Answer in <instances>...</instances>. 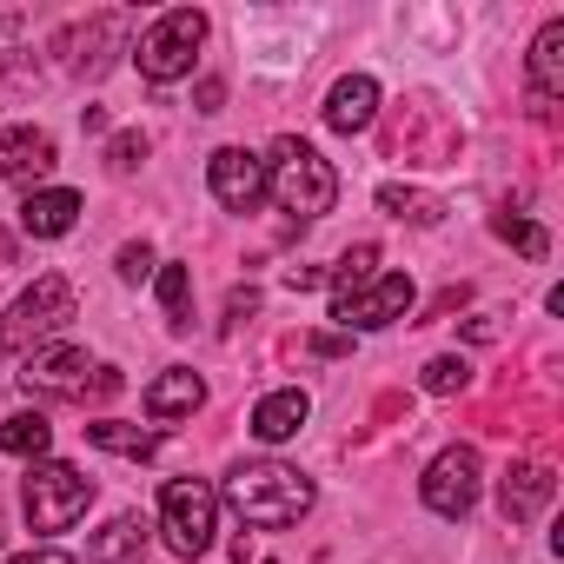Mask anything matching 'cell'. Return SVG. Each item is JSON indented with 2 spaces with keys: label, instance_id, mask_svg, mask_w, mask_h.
<instances>
[{
  "label": "cell",
  "instance_id": "cell-35",
  "mask_svg": "<svg viewBox=\"0 0 564 564\" xmlns=\"http://www.w3.org/2000/svg\"><path fill=\"white\" fill-rule=\"evenodd\" d=\"M8 564H74L67 551H21V557H8Z\"/></svg>",
  "mask_w": 564,
  "mask_h": 564
},
{
  "label": "cell",
  "instance_id": "cell-38",
  "mask_svg": "<svg viewBox=\"0 0 564 564\" xmlns=\"http://www.w3.org/2000/svg\"><path fill=\"white\" fill-rule=\"evenodd\" d=\"M0 538H8V531H0Z\"/></svg>",
  "mask_w": 564,
  "mask_h": 564
},
{
  "label": "cell",
  "instance_id": "cell-24",
  "mask_svg": "<svg viewBox=\"0 0 564 564\" xmlns=\"http://www.w3.org/2000/svg\"><path fill=\"white\" fill-rule=\"evenodd\" d=\"M379 206L405 226H438V213H445L432 193H412V186H379Z\"/></svg>",
  "mask_w": 564,
  "mask_h": 564
},
{
  "label": "cell",
  "instance_id": "cell-37",
  "mask_svg": "<svg viewBox=\"0 0 564 564\" xmlns=\"http://www.w3.org/2000/svg\"><path fill=\"white\" fill-rule=\"evenodd\" d=\"M0 265H14V232L0 226Z\"/></svg>",
  "mask_w": 564,
  "mask_h": 564
},
{
  "label": "cell",
  "instance_id": "cell-33",
  "mask_svg": "<svg viewBox=\"0 0 564 564\" xmlns=\"http://www.w3.org/2000/svg\"><path fill=\"white\" fill-rule=\"evenodd\" d=\"M286 286H293V293H306V286H326V272H319V265H286Z\"/></svg>",
  "mask_w": 564,
  "mask_h": 564
},
{
  "label": "cell",
  "instance_id": "cell-15",
  "mask_svg": "<svg viewBox=\"0 0 564 564\" xmlns=\"http://www.w3.org/2000/svg\"><path fill=\"white\" fill-rule=\"evenodd\" d=\"M551 498H557V471H551L544 458H524V465H511V471L498 478V505H505V518H511V524L538 518Z\"/></svg>",
  "mask_w": 564,
  "mask_h": 564
},
{
  "label": "cell",
  "instance_id": "cell-32",
  "mask_svg": "<svg viewBox=\"0 0 564 564\" xmlns=\"http://www.w3.org/2000/svg\"><path fill=\"white\" fill-rule=\"evenodd\" d=\"M465 300H471V286H445V293H438V300L425 306V319H445V313H458Z\"/></svg>",
  "mask_w": 564,
  "mask_h": 564
},
{
  "label": "cell",
  "instance_id": "cell-36",
  "mask_svg": "<svg viewBox=\"0 0 564 564\" xmlns=\"http://www.w3.org/2000/svg\"><path fill=\"white\" fill-rule=\"evenodd\" d=\"M465 339H478V346H485V339H498V319H471V326H465Z\"/></svg>",
  "mask_w": 564,
  "mask_h": 564
},
{
  "label": "cell",
  "instance_id": "cell-4",
  "mask_svg": "<svg viewBox=\"0 0 564 564\" xmlns=\"http://www.w3.org/2000/svg\"><path fill=\"white\" fill-rule=\"evenodd\" d=\"M67 319H74V286H67L61 272H47V279H34V286L8 306V319H0V352L28 359V352H41V339H54Z\"/></svg>",
  "mask_w": 564,
  "mask_h": 564
},
{
  "label": "cell",
  "instance_id": "cell-7",
  "mask_svg": "<svg viewBox=\"0 0 564 564\" xmlns=\"http://www.w3.org/2000/svg\"><path fill=\"white\" fill-rule=\"evenodd\" d=\"M213 518H219V491L206 478H173L160 491V531H166L173 557H206L213 551Z\"/></svg>",
  "mask_w": 564,
  "mask_h": 564
},
{
  "label": "cell",
  "instance_id": "cell-28",
  "mask_svg": "<svg viewBox=\"0 0 564 564\" xmlns=\"http://www.w3.org/2000/svg\"><path fill=\"white\" fill-rule=\"evenodd\" d=\"M140 160H147V133H140V127H133V133H113V147H107V166H113V173H133Z\"/></svg>",
  "mask_w": 564,
  "mask_h": 564
},
{
  "label": "cell",
  "instance_id": "cell-22",
  "mask_svg": "<svg viewBox=\"0 0 564 564\" xmlns=\"http://www.w3.org/2000/svg\"><path fill=\"white\" fill-rule=\"evenodd\" d=\"M47 445H54V425L41 412H14L8 425H0V452L8 458H41Z\"/></svg>",
  "mask_w": 564,
  "mask_h": 564
},
{
  "label": "cell",
  "instance_id": "cell-16",
  "mask_svg": "<svg viewBox=\"0 0 564 564\" xmlns=\"http://www.w3.org/2000/svg\"><path fill=\"white\" fill-rule=\"evenodd\" d=\"M372 120H379V80L372 74H346L333 87V100H326V127L333 133H366Z\"/></svg>",
  "mask_w": 564,
  "mask_h": 564
},
{
  "label": "cell",
  "instance_id": "cell-34",
  "mask_svg": "<svg viewBox=\"0 0 564 564\" xmlns=\"http://www.w3.org/2000/svg\"><path fill=\"white\" fill-rule=\"evenodd\" d=\"M219 100H226V87L219 80H199V113H219Z\"/></svg>",
  "mask_w": 564,
  "mask_h": 564
},
{
  "label": "cell",
  "instance_id": "cell-3",
  "mask_svg": "<svg viewBox=\"0 0 564 564\" xmlns=\"http://www.w3.org/2000/svg\"><path fill=\"white\" fill-rule=\"evenodd\" d=\"M265 193L286 206V213H300V219H326L333 213V199H339V173L306 147V140H272V160H265Z\"/></svg>",
  "mask_w": 564,
  "mask_h": 564
},
{
  "label": "cell",
  "instance_id": "cell-1",
  "mask_svg": "<svg viewBox=\"0 0 564 564\" xmlns=\"http://www.w3.org/2000/svg\"><path fill=\"white\" fill-rule=\"evenodd\" d=\"M226 505L252 524V531H286L313 511V478L293 471V465H272V458H252L226 478Z\"/></svg>",
  "mask_w": 564,
  "mask_h": 564
},
{
  "label": "cell",
  "instance_id": "cell-17",
  "mask_svg": "<svg viewBox=\"0 0 564 564\" xmlns=\"http://www.w3.org/2000/svg\"><path fill=\"white\" fill-rule=\"evenodd\" d=\"M306 412H313V399H306L300 386H286V392H265V399L252 405V438H265V445H286V438H300Z\"/></svg>",
  "mask_w": 564,
  "mask_h": 564
},
{
  "label": "cell",
  "instance_id": "cell-29",
  "mask_svg": "<svg viewBox=\"0 0 564 564\" xmlns=\"http://www.w3.org/2000/svg\"><path fill=\"white\" fill-rule=\"evenodd\" d=\"M153 272V246L140 239V246H120V279H147Z\"/></svg>",
  "mask_w": 564,
  "mask_h": 564
},
{
  "label": "cell",
  "instance_id": "cell-14",
  "mask_svg": "<svg viewBox=\"0 0 564 564\" xmlns=\"http://www.w3.org/2000/svg\"><path fill=\"white\" fill-rule=\"evenodd\" d=\"M557 94H564V21H551L531 47V120H557Z\"/></svg>",
  "mask_w": 564,
  "mask_h": 564
},
{
  "label": "cell",
  "instance_id": "cell-25",
  "mask_svg": "<svg viewBox=\"0 0 564 564\" xmlns=\"http://www.w3.org/2000/svg\"><path fill=\"white\" fill-rule=\"evenodd\" d=\"M491 226H498V239H511V246H518L524 259H544V252H551V232H544V226H531V219H518L511 206H505V213H498Z\"/></svg>",
  "mask_w": 564,
  "mask_h": 564
},
{
  "label": "cell",
  "instance_id": "cell-21",
  "mask_svg": "<svg viewBox=\"0 0 564 564\" xmlns=\"http://www.w3.org/2000/svg\"><path fill=\"white\" fill-rule=\"evenodd\" d=\"M87 432V445H100V452H120V458H153L160 452V438L153 432H140V425H120V419H94V425H80Z\"/></svg>",
  "mask_w": 564,
  "mask_h": 564
},
{
  "label": "cell",
  "instance_id": "cell-2",
  "mask_svg": "<svg viewBox=\"0 0 564 564\" xmlns=\"http://www.w3.org/2000/svg\"><path fill=\"white\" fill-rule=\"evenodd\" d=\"M379 147H386V160H399V166H452L458 147H465V127H458L438 100L412 94V100H399V107L386 113Z\"/></svg>",
  "mask_w": 564,
  "mask_h": 564
},
{
  "label": "cell",
  "instance_id": "cell-18",
  "mask_svg": "<svg viewBox=\"0 0 564 564\" xmlns=\"http://www.w3.org/2000/svg\"><path fill=\"white\" fill-rule=\"evenodd\" d=\"M74 219H80V193H67V186L28 193V206H21V232H34V239H61V232H74Z\"/></svg>",
  "mask_w": 564,
  "mask_h": 564
},
{
  "label": "cell",
  "instance_id": "cell-9",
  "mask_svg": "<svg viewBox=\"0 0 564 564\" xmlns=\"http://www.w3.org/2000/svg\"><path fill=\"white\" fill-rule=\"evenodd\" d=\"M478 452L471 445H445L432 465H425V505L438 511V518H465L471 505H478Z\"/></svg>",
  "mask_w": 564,
  "mask_h": 564
},
{
  "label": "cell",
  "instance_id": "cell-8",
  "mask_svg": "<svg viewBox=\"0 0 564 564\" xmlns=\"http://www.w3.org/2000/svg\"><path fill=\"white\" fill-rule=\"evenodd\" d=\"M87 505H94V478L87 471H74L61 458L28 471V524L34 531H67L74 518H87Z\"/></svg>",
  "mask_w": 564,
  "mask_h": 564
},
{
  "label": "cell",
  "instance_id": "cell-11",
  "mask_svg": "<svg viewBox=\"0 0 564 564\" xmlns=\"http://www.w3.org/2000/svg\"><path fill=\"white\" fill-rule=\"evenodd\" d=\"M120 41H127V14H94L87 28H67V34H61L54 47L67 54V67H74L80 80H100V74L113 67Z\"/></svg>",
  "mask_w": 564,
  "mask_h": 564
},
{
  "label": "cell",
  "instance_id": "cell-10",
  "mask_svg": "<svg viewBox=\"0 0 564 564\" xmlns=\"http://www.w3.org/2000/svg\"><path fill=\"white\" fill-rule=\"evenodd\" d=\"M405 313H412V279L405 272H386V279H372V286H359L352 300H333V319L346 333H379V326H392Z\"/></svg>",
  "mask_w": 564,
  "mask_h": 564
},
{
  "label": "cell",
  "instance_id": "cell-20",
  "mask_svg": "<svg viewBox=\"0 0 564 564\" xmlns=\"http://www.w3.org/2000/svg\"><path fill=\"white\" fill-rule=\"evenodd\" d=\"M140 551H147V518H133V511H120L107 531L87 538V557L94 564H133Z\"/></svg>",
  "mask_w": 564,
  "mask_h": 564
},
{
  "label": "cell",
  "instance_id": "cell-12",
  "mask_svg": "<svg viewBox=\"0 0 564 564\" xmlns=\"http://www.w3.org/2000/svg\"><path fill=\"white\" fill-rule=\"evenodd\" d=\"M206 180H213V199L226 213H252L265 199V160L246 153V147H219L213 166H206Z\"/></svg>",
  "mask_w": 564,
  "mask_h": 564
},
{
  "label": "cell",
  "instance_id": "cell-26",
  "mask_svg": "<svg viewBox=\"0 0 564 564\" xmlns=\"http://www.w3.org/2000/svg\"><path fill=\"white\" fill-rule=\"evenodd\" d=\"M471 386V366L458 359V352H438L432 366H425V392H438V399H452V392H465Z\"/></svg>",
  "mask_w": 564,
  "mask_h": 564
},
{
  "label": "cell",
  "instance_id": "cell-5",
  "mask_svg": "<svg viewBox=\"0 0 564 564\" xmlns=\"http://www.w3.org/2000/svg\"><path fill=\"white\" fill-rule=\"evenodd\" d=\"M21 386L41 392V399H80V405H87V399H113V392H120V372H113V366H87L80 346H41V352L28 359Z\"/></svg>",
  "mask_w": 564,
  "mask_h": 564
},
{
  "label": "cell",
  "instance_id": "cell-27",
  "mask_svg": "<svg viewBox=\"0 0 564 564\" xmlns=\"http://www.w3.org/2000/svg\"><path fill=\"white\" fill-rule=\"evenodd\" d=\"M186 293H193L186 265H160V306H166V326H193V319H186Z\"/></svg>",
  "mask_w": 564,
  "mask_h": 564
},
{
  "label": "cell",
  "instance_id": "cell-30",
  "mask_svg": "<svg viewBox=\"0 0 564 564\" xmlns=\"http://www.w3.org/2000/svg\"><path fill=\"white\" fill-rule=\"evenodd\" d=\"M252 313H259V293H252V286H239V293L226 300V333H232V326H246Z\"/></svg>",
  "mask_w": 564,
  "mask_h": 564
},
{
  "label": "cell",
  "instance_id": "cell-13",
  "mask_svg": "<svg viewBox=\"0 0 564 564\" xmlns=\"http://www.w3.org/2000/svg\"><path fill=\"white\" fill-rule=\"evenodd\" d=\"M54 173V133L41 127H14V133H0V180H14V186H41Z\"/></svg>",
  "mask_w": 564,
  "mask_h": 564
},
{
  "label": "cell",
  "instance_id": "cell-6",
  "mask_svg": "<svg viewBox=\"0 0 564 564\" xmlns=\"http://www.w3.org/2000/svg\"><path fill=\"white\" fill-rule=\"evenodd\" d=\"M199 41H206V14H199V8H173V14H160V21L140 34L133 61H140V74H147L153 87H166V80L193 74V54H199Z\"/></svg>",
  "mask_w": 564,
  "mask_h": 564
},
{
  "label": "cell",
  "instance_id": "cell-23",
  "mask_svg": "<svg viewBox=\"0 0 564 564\" xmlns=\"http://www.w3.org/2000/svg\"><path fill=\"white\" fill-rule=\"evenodd\" d=\"M372 265H379V246H372V239H366V246H352V252L326 272V279H333V300H352L359 286H372Z\"/></svg>",
  "mask_w": 564,
  "mask_h": 564
},
{
  "label": "cell",
  "instance_id": "cell-19",
  "mask_svg": "<svg viewBox=\"0 0 564 564\" xmlns=\"http://www.w3.org/2000/svg\"><path fill=\"white\" fill-rule=\"evenodd\" d=\"M199 405H206V379L186 372V366L147 386V412H153V419H180V412H199Z\"/></svg>",
  "mask_w": 564,
  "mask_h": 564
},
{
  "label": "cell",
  "instance_id": "cell-31",
  "mask_svg": "<svg viewBox=\"0 0 564 564\" xmlns=\"http://www.w3.org/2000/svg\"><path fill=\"white\" fill-rule=\"evenodd\" d=\"M306 352H319V359H346V352H352V333H313Z\"/></svg>",
  "mask_w": 564,
  "mask_h": 564
}]
</instances>
